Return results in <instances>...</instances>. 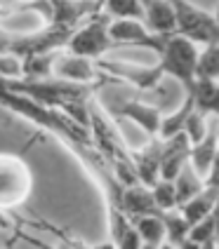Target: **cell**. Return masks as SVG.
Instances as JSON below:
<instances>
[{
  "mask_svg": "<svg viewBox=\"0 0 219 249\" xmlns=\"http://www.w3.org/2000/svg\"><path fill=\"white\" fill-rule=\"evenodd\" d=\"M52 78L69 80V83H80V85H97V78H104V75H101V71L97 69V61L85 59V56L69 54L66 50H61L55 61V69H52Z\"/></svg>",
  "mask_w": 219,
  "mask_h": 249,
  "instance_id": "ba28073f",
  "label": "cell"
},
{
  "mask_svg": "<svg viewBox=\"0 0 219 249\" xmlns=\"http://www.w3.org/2000/svg\"><path fill=\"white\" fill-rule=\"evenodd\" d=\"M109 36L113 47H139L160 52L163 50V36H156L144 21L139 19H109Z\"/></svg>",
  "mask_w": 219,
  "mask_h": 249,
  "instance_id": "8992f818",
  "label": "cell"
},
{
  "mask_svg": "<svg viewBox=\"0 0 219 249\" xmlns=\"http://www.w3.org/2000/svg\"><path fill=\"white\" fill-rule=\"evenodd\" d=\"M163 221H165V240H167L170 245L179 247V245L189 237V231H191L189 221L181 216V212H179V209H170V212H165Z\"/></svg>",
  "mask_w": 219,
  "mask_h": 249,
  "instance_id": "44dd1931",
  "label": "cell"
},
{
  "mask_svg": "<svg viewBox=\"0 0 219 249\" xmlns=\"http://www.w3.org/2000/svg\"><path fill=\"white\" fill-rule=\"evenodd\" d=\"M212 17H215V21H217V24H219V5H217V7H215V12H212Z\"/></svg>",
  "mask_w": 219,
  "mask_h": 249,
  "instance_id": "d6a6232c",
  "label": "cell"
},
{
  "mask_svg": "<svg viewBox=\"0 0 219 249\" xmlns=\"http://www.w3.org/2000/svg\"><path fill=\"white\" fill-rule=\"evenodd\" d=\"M7 115H10V113H7V111H5V108H2V106H0V120H5Z\"/></svg>",
  "mask_w": 219,
  "mask_h": 249,
  "instance_id": "1f68e13d",
  "label": "cell"
},
{
  "mask_svg": "<svg viewBox=\"0 0 219 249\" xmlns=\"http://www.w3.org/2000/svg\"><path fill=\"white\" fill-rule=\"evenodd\" d=\"M193 94L196 111H200L207 118H219V83L217 80H200L196 78V83L189 87Z\"/></svg>",
  "mask_w": 219,
  "mask_h": 249,
  "instance_id": "2e32d148",
  "label": "cell"
},
{
  "mask_svg": "<svg viewBox=\"0 0 219 249\" xmlns=\"http://www.w3.org/2000/svg\"><path fill=\"white\" fill-rule=\"evenodd\" d=\"M189 155H191V141L184 132H179L175 137L163 139V151H160V179L175 181L177 174L189 165Z\"/></svg>",
  "mask_w": 219,
  "mask_h": 249,
  "instance_id": "30bf717a",
  "label": "cell"
},
{
  "mask_svg": "<svg viewBox=\"0 0 219 249\" xmlns=\"http://www.w3.org/2000/svg\"><path fill=\"white\" fill-rule=\"evenodd\" d=\"M160 151H163V139L158 137L149 139L141 148L132 151V165H135L137 181L149 188L160 179Z\"/></svg>",
  "mask_w": 219,
  "mask_h": 249,
  "instance_id": "8fae6325",
  "label": "cell"
},
{
  "mask_svg": "<svg viewBox=\"0 0 219 249\" xmlns=\"http://www.w3.org/2000/svg\"><path fill=\"white\" fill-rule=\"evenodd\" d=\"M90 134H92L95 148L109 160L116 177L123 181L125 186L139 183L137 174H135V165H132V148L125 143L120 129L113 124L111 115L95 99L90 101Z\"/></svg>",
  "mask_w": 219,
  "mask_h": 249,
  "instance_id": "6da1fadb",
  "label": "cell"
},
{
  "mask_svg": "<svg viewBox=\"0 0 219 249\" xmlns=\"http://www.w3.org/2000/svg\"><path fill=\"white\" fill-rule=\"evenodd\" d=\"M205 188V179L196 174V169L191 165H186L175 179V191H177V207H181L184 202H189L191 197L200 193Z\"/></svg>",
  "mask_w": 219,
  "mask_h": 249,
  "instance_id": "d6986e66",
  "label": "cell"
},
{
  "mask_svg": "<svg viewBox=\"0 0 219 249\" xmlns=\"http://www.w3.org/2000/svg\"><path fill=\"white\" fill-rule=\"evenodd\" d=\"M151 193H153V200L160 212H170V209H177V191H175V181H165L158 179L153 186H151Z\"/></svg>",
  "mask_w": 219,
  "mask_h": 249,
  "instance_id": "603a6c76",
  "label": "cell"
},
{
  "mask_svg": "<svg viewBox=\"0 0 219 249\" xmlns=\"http://www.w3.org/2000/svg\"><path fill=\"white\" fill-rule=\"evenodd\" d=\"M24 80V59L17 54H0V83Z\"/></svg>",
  "mask_w": 219,
  "mask_h": 249,
  "instance_id": "cb8c5ba5",
  "label": "cell"
},
{
  "mask_svg": "<svg viewBox=\"0 0 219 249\" xmlns=\"http://www.w3.org/2000/svg\"><path fill=\"white\" fill-rule=\"evenodd\" d=\"M141 245H144V242H141L139 233L135 231V226H130L123 235H120V240L116 242V249H141Z\"/></svg>",
  "mask_w": 219,
  "mask_h": 249,
  "instance_id": "4316f807",
  "label": "cell"
},
{
  "mask_svg": "<svg viewBox=\"0 0 219 249\" xmlns=\"http://www.w3.org/2000/svg\"><path fill=\"white\" fill-rule=\"evenodd\" d=\"M95 2H97V5H101V0H95Z\"/></svg>",
  "mask_w": 219,
  "mask_h": 249,
  "instance_id": "d590c367",
  "label": "cell"
},
{
  "mask_svg": "<svg viewBox=\"0 0 219 249\" xmlns=\"http://www.w3.org/2000/svg\"><path fill=\"white\" fill-rule=\"evenodd\" d=\"M64 50L69 54L85 56V59H92V61L104 59V54L109 50H113V42H111L109 36V19L101 12L92 14L85 24H80L73 31V36L69 38Z\"/></svg>",
  "mask_w": 219,
  "mask_h": 249,
  "instance_id": "5b68a950",
  "label": "cell"
},
{
  "mask_svg": "<svg viewBox=\"0 0 219 249\" xmlns=\"http://www.w3.org/2000/svg\"><path fill=\"white\" fill-rule=\"evenodd\" d=\"M97 69L101 71V75L106 80H118V83L132 85L141 92H149L156 89L158 83L163 80V71L156 66H139V64H125V61H106V59H99L97 61Z\"/></svg>",
  "mask_w": 219,
  "mask_h": 249,
  "instance_id": "52a82bcc",
  "label": "cell"
},
{
  "mask_svg": "<svg viewBox=\"0 0 219 249\" xmlns=\"http://www.w3.org/2000/svg\"><path fill=\"white\" fill-rule=\"evenodd\" d=\"M177 17V36L196 42L198 47H207L219 42V24L215 21L212 12L196 7L189 0H170Z\"/></svg>",
  "mask_w": 219,
  "mask_h": 249,
  "instance_id": "277c9868",
  "label": "cell"
},
{
  "mask_svg": "<svg viewBox=\"0 0 219 249\" xmlns=\"http://www.w3.org/2000/svg\"><path fill=\"white\" fill-rule=\"evenodd\" d=\"M198 54H200V47L196 42L172 33L165 38L163 50L158 52V69L163 71L165 78H172L184 89H189L196 83Z\"/></svg>",
  "mask_w": 219,
  "mask_h": 249,
  "instance_id": "3957f363",
  "label": "cell"
},
{
  "mask_svg": "<svg viewBox=\"0 0 219 249\" xmlns=\"http://www.w3.org/2000/svg\"><path fill=\"white\" fill-rule=\"evenodd\" d=\"M120 212L130 221L137 219V216H146V214H163L156 205V200H153L151 188L144 186V183L125 186L123 193H120Z\"/></svg>",
  "mask_w": 219,
  "mask_h": 249,
  "instance_id": "7c38bea8",
  "label": "cell"
},
{
  "mask_svg": "<svg viewBox=\"0 0 219 249\" xmlns=\"http://www.w3.org/2000/svg\"><path fill=\"white\" fill-rule=\"evenodd\" d=\"M179 249H200V245H198L196 240H191V237H186V240L179 245Z\"/></svg>",
  "mask_w": 219,
  "mask_h": 249,
  "instance_id": "f546056e",
  "label": "cell"
},
{
  "mask_svg": "<svg viewBox=\"0 0 219 249\" xmlns=\"http://www.w3.org/2000/svg\"><path fill=\"white\" fill-rule=\"evenodd\" d=\"M217 139H219V118H212L210 129L205 139H200L198 143H191V155H189V165L196 169L198 177L207 179L210 169L215 165V155H217Z\"/></svg>",
  "mask_w": 219,
  "mask_h": 249,
  "instance_id": "4fadbf2b",
  "label": "cell"
},
{
  "mask_svg": "<svg viewBox=\"0 0 219 249\" xmlns=\"http://www.w3.org/2000/svg\"><path fill=\"white\" fill-rule=\"evenodd\" d=\"M33 193V172L21 155L0 153V209L17 212Z\"/></svg>",
  "mask_w": 219,
  "mask_h": 249,
  "instance_id": "7a4b0ae2",
  "label": "cell"
},
{
  "mask_svg": "<svg viewBox=\"0 0 219 249\" xmlns=\"http://www.w3.org/2000/svg\"><path fill=\"white\" fill-rule=\"evenodd\" d=\"M210 123H212V118H207V115H203L200 111L193 108L191 115H189V120H186V124H184V134L189 137L191 143H198L200 139H205L207 129H210Z\"/></svg>",
  "mask_w": 219,
  "mask_h": 249,
  "instance_id": "d4e9b609",
  "label": "cell"
},
{
  "mask_svg": "<svg viewBox=\"0 0 219 249\" xmlns=\"http://www.w3.org/2000/svg\"><path fill=\"white\" fill-rule=\"evenodd\" d=\"M189 237L196 240L198 245L200 242H205L210 237H219V226H217V216H215V212L212 214H207L205 219H200L198 223H193L191 231H189Z\"/></svg>",
  "mask_w": 219,
  "mask_h": 249,
  "instance_id": "484cf974",
  "label": "cell"
},
{
  "mask_svg": "<svg viewBox=\"0 0 219 249\" xmlns=\"http://www.w3.org/2000/svg\"><path fill=\"white\" fill-rule=\"evenodd\" d=\"M139 2H141V5H144V7H146V5H151V2H153V0H139Z\"/></svg>",
  "mask_w": 219,
  "mask_h": 249,
  "instance_id": "e575fe53",
  "label": "cell"
},
{
  "mask_svg": "<svg viewBox=\"0 0 219 249\" xmlns=\"http://www.w3.org/2000/svg\"><path fill=\"white\" fill-rule=\"evenodd\" d=\"M55 249H85V245H82L80 240H76L73 235H66L64 240H59V247Z\"/></svg>",
  "mask_w": 219,
  "mask_h": 249,
  "instance_id": "f1b7e54d",
  "label": "cell"
},
{
  "mask_svg": "<svg viewBox=\"0 0 219 249\" xmlns=\"http://www.w3.org/2000/svg\"><path fill=\"white\" fill-rule=\"evenodd\" d=\"M141 249H158V247H156V245H146V242H144V245H141Z\"/></svg>",
  "mask_w": 219,
  "mask_h": 249,
  "instance_id": "836d02e7",
  "label": "cell"
},
{
  "mask_svg": "<svg viewBox=\"0 0 219 249\" xmlns=\"http://www.w3.org/2000/svg\"><path fill=\"white\" fill-rule=\"evenodd\" d=\"M196 78L200 80H217L219 83V42L207 45L198 54V66H196Z\"/></svg>",
  "mask_w": 219,
  "mask_h": 249,
  "instance_id": "7402d4cb",
  "label": "cell"
},
{
  "mask_svg": "<svg viewBox=\"0 0 219 249\" xmlns=\"http://www.w3.org/2000/svg\"><path fill=\"white\" fill-rule=\"evenodd\" d=\"M184 92H186V94H184V99H181V104H179L177 108L172 113H167V115L163 113V123H160L158 139H170V137H175V134H179V132H184V124L189 120L191 111L196 108L191 89H184Z\"/></svg>",
  "mask_w": 219,
  "mask_h": 249,
  "instance_id": "e0dca14e",
  "label": "cell"
},
{
  "mask_svg": "<svg viewBox=\"0 0 219 249\" xmlns=\"http://www.w3.org/2000/svg\"><path fill=\"white\" fill-rule=\"evenodd\" d=\"M132 226L139 233L141 242L146 245H163L165 242V221L163 214H146V216H137L132 219Z\"/></svg>",
  "mask_w": 219,
  "mask_h": 249,
  "instance_id": "ac0fdd59",
  "label": "cell"
},
{
  "mask_svg": "<svg viewBox=\"0 0 219 249\" xmlns=\"http://www.w3.org/2000/svg\"><path fill=\"white\" fill-rule=\"evenodd\" d=\"M158 249H179V247H175V245H170V242L165 240L163 245H158Z\"/></svg>",
  "mask_w": 219,
  "mask_h": 249,
  "instance_id": "4dcf8cb0",
  "label": "cell"
},
{
  "mask_svg": "<svg viewBox=\"0 0 219 249\" xmlns=\"http://www.w3.org/2000/svg\"><path fill=\"white\" fill-rule=\"evenodd\" d=\"M217 249H219V247H217Z\"/></svg>",
  "mask_w": 219,
  "mask_h": 249,
  "instance_id": "8d00e7d4",
  "label": "cell"
},
{
  "mask_svg": "<svg viewBox=\"0 0 219 249\" xmlns=\"http://www.w3.org/2000/svg\"><path fill=\"white\" fill-rule=\"evenodd\" d=\"M99 12L106 19H139V21H144V5L139 0H101Z\"/></svg>",
  "mask_w": 219,
  "mask_h": 249,
  "instance_id": "ffe728a7",
  "label": "cell"
},
{
  "mask_svg": "<svg viewBox=\"0 0 219 249\" xmlns=\"http://www.w3.org/2000/svg\"><path fill=\"white\" fill-rule=\"evenodd\" d=\"M144 24L156 33V36H172L177 31V17L170 0H153L144 7Z\"/></svg>",
  "mask_w": 219,
  "mask_h": 249,
  "instance_id": "5bb4252c",
  "label": "cell"
},
{
  "mask_svg": "<svg viewBox=\"0 0 219 249\" xmlns=\"http://www.w3.org/2000/svg\"><path fill=\"white\" fill-rule=\"evenodd\" d=\"M217 202H219V188L205 183V188H203L200 193L196 195V197H191L189 202H184V205L177 209L181 212V216L189 221V226H193V223H198L200 219H205L207 214H212L215 207H217Z\"/></svg>",
  "mask_w": 219,
  "mask_h": 249,
  "instance_id": "9a60e30c",
  "label": "cell"
},
{
  "mask_svg": "<svg viewBox=\"0 0 219 249\" xmlns=\"http://www.w3.org/2000/svg\"><path fill=\"white\" fill-rule=\"evenodd\" d=\"M113 115H116V118H125V120H132L149 139L158 137L160 123H163V111H160L156 104L139 101V99L123 101V104L113 111Z\"/></svg>",
  "mask_w": 219,
  "mask_h": 249,
  "instance_id": "9c48e42d",
  "label": "cell"
},
{
  "mask_svg": "<svg viewBox=\"0 0 219 249\" xmlns=\"http://www.w3.org/2000/svg\"><path fill=\"white\" fill-rule=\"evenodd\" d=\"M205 183H207V186H215V188H219V139H217V155H215V165H212V169H210Z\"/></svg>",
  "mask_w": 219,
  "mask_h": 249,
  "instance_id": "83f0119b",
  "label": "cell"
}]
</instances>
